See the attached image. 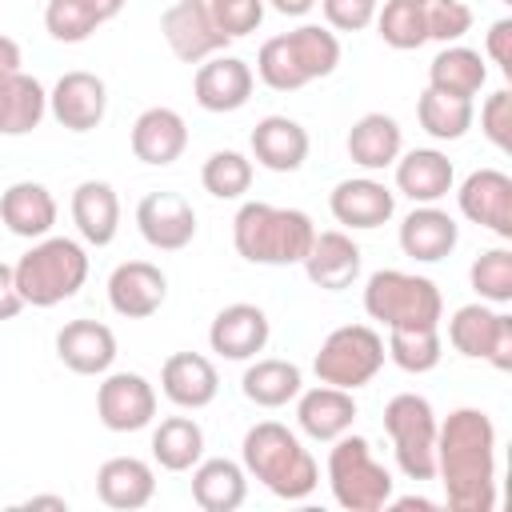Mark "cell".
<instances>
[{
	"instance_id": "1",
	"label": "cell",
	"mask_w": 512,
	"mask_h": 512,
	"mask_svg": "<svg viewBox=\"0 0 512 512\" xmlns=\"http://www.w3.org/2000/svg\"><path fill=\"white\" fill-rule=\"evenodd\" d=\"M436 476L452 512L496 508V424L484 408H456L436 424Z\"/></svg>"
},
{
	"instance_id": "2",
	"label": "cell",
	"mask_w": 512,
	"mask_h": 512,
	"mask_svg": "<svg viewBox=\"0 0 512 512\" xmlns=\"http://www.w3.org/2000/svg\"><path fill=\"white\" fill-rule=\"evenodd\" d=\"M240 456H244V472L252 480H260L280 500H304L320 484V468H316L312 452L300 444V436L292 428H284L276 420L252 424L244 432Z\"/></svg>"
},
{
	"instance_id": "3",
	"label": "cell",
	"mask_w": 512,
	"mask_h": 512,
	"mask_svg": "<svg viewBox=\"0 0 512 512\" xmlns=\"http://www.w3.org/2000/svg\"><path fill=\"white\" fill-rule=\"evenodd\" d=\"M316 224L308 212L300 208H276L264 200H248L240 204L236 220H232V244L248 264H300L312 248Z\"/></svg>"
},
{
	"instance_id": "4",
	"label": "cell",
	"mask_w": 512,
	"mask_h": 512,
	"mask_svg": "<svg viewBox=\"0 0 512 512\" xmlns=\"http://www.w3.org/2000/svg\"><path fill=\"white\" fill-rule=\"evenodd\" d=\"M16 288L24 304L32 308H52L72 300L84 280H88V252L72 236H40L16 264Z\"/></svg>"
},
{
	"instance_id": "5",
	"label": "cell",
	"mask_w": 512,
	"mask_h": 512,
	"mask_svg": "<svg viewBox=\"0 0 512 512\" xmlns=\"http://www.w3.org/2000/svg\"><path fill=\"white\" fill-rule=\"evenodd\" d=\"M364 312L380 320L388 332L392 328H440L444 316V296L428 276L400 272V268H380L364 284Z\"/></svg>"
},
{
	"instance_id": "6",
	"label": "cell",
	"mask_w": 512,
	"mask_h": 512,
	"mask_svg": "<svg viewBox=\"0 0 512 512\" xmlns=\"http://www.w3.org/2000/svg\"><path fill=\"white\" fill-rule=\"evenodd\" d=\"M392 476L372 456V444L364 436H336L328 452V488L340 508L348 512H380L392 500Z\"/></svg>"
},
{
	"instance_id": "7",
	"label": "cell",
	"mask_w": 512,
	"mask_h": 512,
	"mask_svg": "<svg viewBox=\"0 0 512 512\" xmlns=\"http://www.w3.org/2000/svg\"><path fill=\"white\" fill-rule=\"evenodd\" d=\"M384 432L408 480H436V412L424 396L396 392L384 404Z\"/></svg>"
},
{
	"instance_id": "8",
	"label": "cell",
	"mask_w": 512,
	"mask_h": 512,
	"mask_svg": "<svg viewBox=\"0 0 512 512\" xmlns=\"http://www.w3.org/2000/svg\"><path fill=\"white\" fill-rule=\"evenodd\" d=\"M380 368H384V340L368 324H344V328L328 332L312 360L316 380L344 388V392L364 388L368 380H376Z\"/></svg>"
},
{
	"instance_id": "9",
	"label": "cell",
	"mask_w": 512,
	"mask_h": 512,
	"mask_svg": "<svg viewBox=\"0 0 512 512\" xmlns=\"http://www.w3.org/2000/svg\"><path fill=\"white\" fill-rule=\"evenodd\" d=\"M448 340L468 360H488L500 372L512 368V316L508 312H492L484 300L464 304V308L452 312Z\"/></svg>"
},
{
	"instance_id": "10",
	"label": "cell",
	"mask_w": 512,
	"mask_h": 512,
	"mask_svg": "<svg viewBox=\"0 0 512 512\" xmlns=\"http://www.w3.org/2000/svg\"><path fill=\"white\" fill-rule=\"evenodd\" d=\"M96 416L108 432H140L156 416V388L140 372H108L96 388Z\"/></svg>"
},
{
	"instance_id": "11",
	"label": "cell",
	"mask_w": 512,
	"mask_h": 512,
	"mask_svg": "<svg viewBox=\"0 0 512 512\" xmlns=\"http://www.w3.org/2000/svg\"><path fill=\"white\" fill-rule=\"evenodd\" d=\"M160 32H164V44L172 48V56L184 60V64H200V60L216 56L228 44V36L212 20L208 0H176V4H168L164 16H160Z\"/></svg>"
},
{
	"instance_id": "12",
	"label": "cell",
	"mask_w": 512,
	"mask_h": 512,
	"mask_svg": "<svg viewBox=\"0 0 512 512\" xmlns=\"http://www.w3.org/2000/svg\"><path fill=\"white\" fill-rule=\"evenodd\" d=\"M456 204L464 220L496 232L500 240H512V176L500 168H476L464 176Z\"/></svg>"
},
{
	"instance_id": "13",
	"label": "cell",
	"mask_w": 512,
	"mask_h": 512,
	"mask_svg": "<svg viewBox=\"0 0 512 512\" xmlns=\"http://www.w3.org/2000/svg\"><path fill=\"white\" fill-rule=\"evenodd\" d=\"M48 112L68 132H92V128H100V120L108 112V88H104V80L96 72L72 68L52 84Z\"/></svg>"
},
{
	"instance_id": "14",
	"label": "cell",
	"mask_w": 512,
	"mask_h": 512,
	"mask_svg": "<svg viewBox=\"0 0 512 512\" xmlns=\"http://www.w3.org/2000/svg\"><path fill=\"white\" fill-rule=\"evenodd\" d=\"M136 228L156 252H180L196 240V208L180 192H148L136 204Z\"/></svg>"
},
{
	"instance_id": "15",
	"label": "cell",
	"mask_w": 512,
	"mask_h": 512,
	"mask_svg": "<svg viewBox=\"0 0 512 512\" xmlns=\"http://www.w3.org/2000/svg\"><path fill=\"white\" fill-rule=\"evenodd\" d=\"M164 296H168V276L148 260H124L108 276V304L116 316L148 320L160 312Z\"/></svg>"
},
{
	"instance_id": "16",
	"label": "cell",
	"mask_w": 512,
	"mask_h": 512,
	"mask_svg": "<svg viewBox=\"0 0 512 512\" xmlns=\"http://www.w3.org/2000/svg\"><path fill=\"white\" fill-rule=\"evenodd\" d=\"M328 208L336 216V224L344 228H356V232H368V228H380L392 220L396 212V192L372 176H348L332 188L328 196Z\"/></svg>"
},
{
	"instance_id": "17",
	"label": "cell",
	"mask_w": 512,
	"mask_h": 512,
	"mask_svg": "<svg viewBox=\"0 0 512 512\" xmlns=\"http://www.w3.org/2000/svg\"><path fill=\"white\" fill-rule=\"evenodd\" d=\"M252 64L240 56H208V64L196 68L192 96L204 112H236L252 96Z\"/></svg>"
},
{
	"instance_id": "18",
	"label": "cell",
	"mask_w": 512,
	"mask_h": 512,
	"mask_svg": "<svg viewBox=\"0 0 512 512\" xmlns=\"http://www.w3.org/2000/svg\"><path fill=\"white\" fill-rule=\"evenodd\" d=\"M268 336H272V324L256 304H228L212 316V328H208V344L224 360H252L256 352H264Z\"/></svg>"
},
{
	"instance_id": "19",
	"label": "cell",
	"mask_w": 512,
	"mask_h": 512,
	"mask_svg": "<svg viewBox=\"0 0 512 512\" xmlns=\"http://www.w3.org/2000/svg\"><path fill=\"white\" fill-rule=\"evenodd\" d=\"M56 356L76 376H104L116 360V336L100 320H68L56 332Z\"/></svg>"
},
{
	"instance_id": "20",
	"label": "cell",
	"mask_w": 512,
	"mask_h": 512,
	"mask_svg": "<svg viewBox=\"0 0 512 512\" xmlns=\"http://www.w3.org/2000/svg\"><path fill=\"white\" fill-rule=\"evenodd\" d=\"M188 148V124L176 108H144L132 124V156L140 164H152V168H164L172 160H180Z\"/></svg>"
},
{
	"instance_id": "21",
	"label": "cell",
	"mask_w": 512,
	"mask_h": 512,
	"mask_svg": "<svg viewBox=\"0 0 512 512\" xmlns=\"http://www.w3.org/2000/svg\"><path fill=\"white\" fill-rule=\"evenodd\" d=\"M360 260H364L360 256V244L348 232L328 228V232H316L312 236V248H308V256L300 264H304V272H308V280L316 288L340 292V288H348L360 276Z\"/></svg>"
},
{
	"instance_id": "22",
	"label": "cell",
	"mask_w": 512,
	"mask_h": 512,
	"mask_svg": "<svg viewBox=\"0 0 512 512\" xmlns=\"http://www.w3.org/2000/svg\"><path fill=\"white\" fill-rule=\"evenodd\" d=\"M160 392L176 404V408H208L220 392V376L216 364L200 352H172L160 368Z\"/></svg>"
},
{
	"instance_id": "23",
	"label": "cell",
	"mask_w": 512,
	"mask_h": 512,
	"mask_svg": "<svg viewBox=\"0 0 512 512\" xmlns=\"http://www.w3.org/2000/svg\"><path fill=\"white\" fill-rule=\"evenodd\" d=\"M352 420H356V400L352 392L344 388H332V384H320V388H300L296 396V424L304 436L320 440V444H332L336 436L352 432Z\"/></svg>"
},
{
	"instance_id": "24",
	"label": "cell",
	"mask_w": 512,
	"mask_h": 512,
	"mask_svg": "<svg viewBox=\"0 0 512 512\" xmlns=\"http://www.w3.org/2000/svg\"><path fill=\"white\" fill-rule=\"evenodd\" d=\"M456 168L440 148H412L396 156V192H404L412 204H436L452 192Z\"/></svg>"
},
{
	"instance_id": "25",
	"label": "cell",
	"mask_w": 512,
	"mask_h": 512,
	"mask_svg": "<svg viewBox=\"0 0 512 512\" xmlns=\"http://www.w3.org/2000/svg\"><path fill=\"white\" fill-rule=\"evenodd\" d=\"M456 240H460V224L436 204H416L400 220V248H404V256H412L420 264L444 260L456 248Z\"/></svg>"
},
{
	"instance_id": "26",
	"label": "cell",
	"mask_w": 512,
	"mask_h": 512,
	"mask_svg": "<svg viewBox=\"0 0 512 512\" xmlns=\"http://www.w3.org/2000/svg\"><path fill=\"white\" fill-rule=\"evenodd\" d=\"M96 496L116 512H136L156 496V472L140 456H112L96 472Z\"/></svg>"
},
{
	"instance_id": "27",
	"label": "cell",
	"mask_w": 512,
	"mask_h": 512,
	"mask_svg": "<svg viewBox=\"0 0 512 512\" xmlns=\"http://www.w3.org/2000/svg\"><path fill=\"white\" fill-rule=\"evenodd\" d=\"M252 160L268 172H296L308 160V132L292 116H264L256 120L252 136Z\"/></svg>"
},
{
	"instance_id": "28",
	"label": "cell",
	"mask_w": 512,
	"mask_h": 512,
	"mask_svg": "<svg viewBox=\"0 0 512 512\" xmlns=\"http://www.w3.org/2000/svg\"><path fill=\"white\" fill-rule=\"evenodd\" d=\"M0 220L12 236H24V240H40L52 232L56 224V200L44 184L36 180H16L0 192Z\"/></svg>"
},
{
	"instance_id": "29",
	"label": "cell",
	"mask_w": 512,
	"mask_h": 512,
	"mask_svg": "<svg viewBox=\"0 0 512 512\" xmlns=\"http://www.w3.org/2000/svg\"><path fill=\"white\" fill-rule=\"evenodd\" d=\"M248 496V472L244 464L228 460V456H212V460H196L192 464V500L204 512H236Z\"/></svg>"
},
{
	"instance_id": "30",
	"label": "cell",
	"mask_w": 512,
	"mask_h": 512,
	"mask_svg": "<svg viewBox=\"0 0 512 512\" xmlns=\"http://www.w3.org/2000/svg\"><path fill=\"white\" fill-rule=\"evenodd\" d=\"M72 220H76V232L92 248L112 244L116 232H120V200H116V188L108 180H80L76 192H72Z\"/></svg>"
},
{
	"instance_id": "31",
	"label": "cell",
	"mask_w": 512,
	"mask_h": 512,
	"mask_svg": "<svg viewBox=\"0 0 512 512\" xmlns=\"http://www.w3.org/2000/svg\"><path fill=\"white\" fill-rule=\"evenodd\" d=\"M404 152V132L388 112H368L348 128V156L364 172H384Z\"/></svg>"
},
{
	"instance_id": "32",
	"label": "cell",
	"mask_w": 512,
	"mask_h": 512,
	"mask_svg": "<svg viewBox=\"0 0 512 512\" xmlns=\"http://www.w3.org/2000/svg\"><path fill=\"white\" fill-rule=\"evenodd\" d=\"M488 80V64L476 48H464V44H444L432 64H428V88L444 92V96H460V100H472Z\"/></svg>"
},
{
	"instance_id": "33",
	"label": "cell",
	"mask_w": 512,
	"mask_h": 512,
	"mask_svg": "<svg viewBox=\"0 0 512 512\" xmlns=\"http://www.w3.org/2000/svg\"><path fill=\"white\" fill-rule=\"evenodd\" d=\"M304 388V376L292 360H256L240 376V392L260 408H284Z\"/></svg>"
},
{
	"instance_id": "34",
	"label": "cell",
	"mask_w": 512,
	"mask_h": 512,
	"mask_svg": "<svg viewBox=\"0 0 512 512\" xmlns=\"http://www.w3.org/2000/svg\"><path fill=\"white\" fill-rule=\"evenodd\" d=\"M204 456V428L192 416H168L152 428V460L168 472H188Z\"/></svg>"
},
{
	"instance_id": "35",
	"label": "cell",
	"mask_w": 512,
	"mask_h": 512,
	"mask_svg": "<svg viewBox=\"0 0 512 512\" xmlns=\"http://www.w3.org/2000/svg\"><path fill=\"white\" fill-rule=\"evenodd\" d=\"M416 120H420V128L432 140H460L472 128L476 108H472V100H460V96H444L436 88H424V96L416 100Z\"/></svg>"
},
{
	"instance_id": "36",
	"label": "cell",
	"mask_w": 512,
	"mask_h": 512,
	"mask_svg": "<svg viewBox=\"0 0 512 512\" xmlns=\"http://www.w3.org/2000/svg\"><path fill=\"white\" fill-rule=\"evenodd\" d=\"M284 36H288V48H292V56H296V64H300V72H304L308 84L336 72V64H340V40H336L332 28H324V24H300L296 32H284Z\"/></svg>"
},
{
	"instance_id": "37",
	"label": "cell",
	"mask_w": 512,
	"mask_h": 512,
	"mask_svg": "<svg viewBox=\"0 0 512 512\" xmlns=\"http://www.w3.org/2000/svg\"><path fill=\"white\" fill-rule=\"evenodd\" d=\"M48 116V92L36 76L16 72L8 100H4V116H0V136H24L32 128H40V120Z\"/></svg>"
},
{
	"instance_id": "38",
	"label": "cell",
	"mask_w": 512,
	"mask_h": 512,
	"mask_svg": "<svg viewBox=\"0 0 512 512\" xmlns=\"http://www.w3.org/2000/svg\"><path fill=\"white\" fill-rule=\"evenodd\" d=\"M444 344H440V328H412V332H404V328H392L388 332V344H384V356L400 368V372H412V376H420V372H432L436 364H440V352Z\"/></svg>"
},
{
	"instance_id": "39",
	"label": "cell",
	"mask_w": 512,
	"mask_h": 512,
	"mask_svg": "<svg viewBox=\"0 0 512 512\" xmlns=\"http://www.w3.org/2000/svg\"><path fill=\"white\" fill-rule=\"evenodd\" d=\"M376 28H380V40L396 52H412L428 40V28H424V4H412V0H384V8H376Z\"/></svg>"
},
{
	"instance_id": "40",
	"label": "cell",
	"mask_w": 512,
	"mask_h": 512,
	"mask_svg": "<svg viewBox=\"0 0 512 512\" xmlns=\"http://www.w3.org/2000/svg\"><path fill=\"white\" fill-rule=\"evenodd\" d=\"M200 184L204 192H212L216 200H240L248 188H252V160L244 152H232V148H220L204 160L200 168Z\"/></svg>"
},
{
	"instance_id": "41",
	"label": "cell",
	"mask_w": 512,
	"mask_h": 512,
	"mask_svg": "<svg viewBox=\"0 0 512 512\" xmlns=\"http://www.w3.org/2000/svg\"><path fill=\"white\" fill-rule=\"evenodd\" d=\"M100 24L104 20L96 16V8L88 0H48V8H44V28L60 44H84Z\"/></svg>"
},
{
	"instance_id": "42",
	"label": "cell",
	"mask_w": 512,
	"mask_h": 512,
	"mask_svg": "<svg viewBox=\"0 0 512 512\" xmlns=\"http://www.w3.org/2000/svg\"><path fill=\"white\" fill-rule=\"evenodd\" d=\"M468 280L484 304H508L512 300V252L508 248H488L472 260Z\"/></svg>"
},
{
	"instance_id": "43",
	"label": "cell",
	"mask_w": 512,
	"mask_h": 512,
	"mask_svg": "<svg viewBox=\"0 0 512 512\" xmlns=\"http://www.w3.org/2000/svg\"><path fill=\"white\" fill-rule=\"evenodd\" d=\"M256 76L272 88V92H300L308 80L288 48V36H272L260 44V56H256Z\"/></svg>"
},
{
	"instance_id": "44",
	"label": "cell",
	"mask_w": 512,
	"mask_h": 512,
	"mask_svg": "<svg viewBox=\"0 0 512 512\" xmlns=\"http://www.w3.org/2000/svg\"><path fill=\"white\" fill-rule=\"evenodd\" d=\"M424 28H428V40L456 44L472 28V8L464 0H424Z\"/></svg>"
},
{
	"instance_id": "45",
	"label": "cell",
	"mask_w": 512,
	"mask_h": 512,
	"mask_svg": "<svg viewBox=\"0 0 512 512\" xmlns=\"http://www.w3.org/2000/svg\"><path fill=\"white\" fill-rule=\"evenodd\" d=\"M208 8H212L216 28L228 40H240V36L256 32L260 20H264V0H208Z\"/></svg>"
},
{
	"instance_id": "46",
	"label": "cell",
	"mask_w": 512,
	"mask_h": 512,
	"mask_svg": "<svg viewBox=\"0 0 512 512\" xmlns=\"http://www.w3.org/2000/svg\"><path fill=\"white\" fill-rule=\"evenodd\" d=\"M480 132L500 148L512 152V92L500 88L480 104Z\"/></svg>"
},
{
	"instance_id": "47",
	"label": "cell",
	"mask_w": 512,
	"mask_h": 512,
	"mask_svg": "<svg viewBox=\"0 0 512 512\" xmlns=\"http://www.w3.org/2000/svg\"><path fill=\"white\" fill-rule=\"evenodd\" d=\"M320 8L332 32H360L376 20L380 0H320Z\"/></svg>"
},
{
	"instance_id": "48",
	"label": "cell",
	"mask_w": 512,
	"mask_h": 512,
	"mask_svg": "<svg viewBox=\"0 0 512 512\" xmlns=\"http://www.w3.org/2000/svg\"><path fill=\"white\" fill-rule=\"evenodd\" d=\"M484 52H488V60H492V64H500V72H504V76H512V20H508V16H504V20H496V24L488 28Z\"/></svg>"
},
{
	"instance_id": "49",
	"label": "cell",
	"mask_w": 512,
	"mask_h": 512,
	"mask_svg": "<svg viewBox=\"0 0 512 512\" xmlns=\"http://www.w3.org/2000/svg\"><path fill=\"white\" fill-rule=\"evenodd\" d=\"M16 72H20V44L12 36H0V116H4V100Z\"/></svg>"
},
{
	"instance_id": "50",
	"label": "cell",
	"mask_w": 512,
	"mask_h": 512,
	"mask_svg": "<svg viewBox=\"0 0 512 512\" xmlns=\"http://www.w3.org/2000/svg\"><path fill=\"white\" fill-rule=\"evenodd\" d=\"M20 308H24V296L16 288V272H12V264H0V320L20 316Z\"/></svg>"
},
{
	"instance_id": "51",
	"label": "cell",
	"mask_w": 512,
	"mask_h": 512,
	"mask_svg": "<svg viewBox=\"0 0 512 512\" xmlns=\"http://www.w3.org/2000/svg\"><path fill=\"white\" fill-rule=\"evenodd\" d=\"M280 16H304V12H312L316 8V0H268Z\"/></svg>"
},
{
	"instance_id": "52",
	"label": "cell",
	"mask_w": 512,
	"mask_h": 512,
	"mask_svg": "<svg viewBox=\"0 0 512 512\" xmlns=\"http://www.w3.org/2000/svg\"><path fill=\"white\" fill-rule=\"evenodd\" d=\"M20 508H56V512H68V500L64 496H28Z\"/></svg>"
},
{
	"instance_id": "53",
	"label": "cell",
	"mask_w": 512,
	"mask_h": 512,
	"mask_svg": "<svg viewBox=\"0 0 512 512\" xmlns=\"http://www.w3.org/2000/svg\"><path fill=\"white\" fill-rule=\"evenodd\" d=\"M88 4H92V8H96V16L108 24V20H116V16H120V8H124L128 0H88Z\"/></svg>"
},
{
	"instance_id": "54",
	"label": "cell",
	"mask_w": 512,
	"mask_h": 512,
	"mask_svg": "<svg viewBox=\"0 0 512 512\" xmlns=\"http://www.w3.org/2000/svg\"><path fill=\"white\" fill-rule=\"evenodd\" d=\"M396 508H420V512H436V500H424V496H400V500H388Z\"/></svg>"
},
{
	"instance_id": "55",
	"label": "cell",
	"mask_w": 512,
	"mask_h": 512,
	"mask_svg": "<svg viewBox=\"0 0 512 512\" xmlns=\"http://www.w3.org/2000/svg\"><path fill=\"white\" fill-rule=\"evenodd\" d=\"M412 4H424V0H412Z\"/></svg>"
},
{
	"instance_id": "56",
	"label": "cell",
	"mask_w": 512,
	"mask_h": 512,
	"mask_svg": "<svg viewBox=\"0 0 512 512\" xmlns=\"http://www.w3.org/2000/svg\"><path fill=\"white\" fill-rule=\"evenodd\" d=\"M504 4H512V0H504Z\"/></svg>"
}]
</instances>
